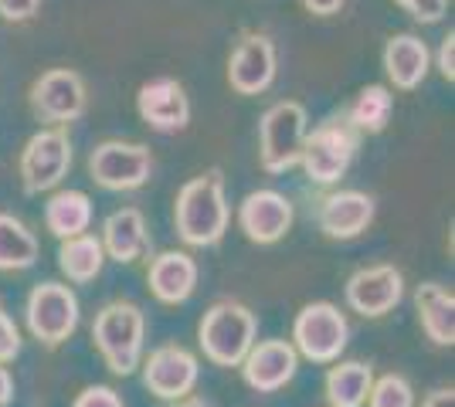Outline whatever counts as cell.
Masks as SVG:
<instances>
[{"label":"cell","instance_id":"obj_14","mask_svg":"<svg viewBox=\"0 0 455 407\" xmlns=\"http://www.w3.org/2000/svg\"><path fill=\"white\" fill-rule=\"evenodd\" d=\"M143 384L160 401H180L197 384V360L184 347H160L143 364Z\"/></svg>","mask_w":455,"mask_h":407},{"label":"cell","instance_id":"obj_24","mask_svg":"<svg viewBox=\"0 0 455 407\" xmlns=\"http://www.w3.org/2000/svg\"><path fill=\"white\" fill-rule=\"evenodd\" d=\"M371 384H374V373L367 364H361V360L337 364L326 373V401H330V407H363Z\"/></svg>","mask_w":455,"mask_h":407},{"label":"cell","instance_id":"obj_3","mask_svg":"<svg viewBox=\"0 0 455 407\" xmlns=\"http://www.w3.org/2000/svg\"><path fill=\"white\" fill-rule=\"evenodd\" d=\"M255 330H259V323H255L251 309L235 299H225L204 312V319L197 326V340L211 364L238 367L248 349L255 347Z\"/></svg>","mask_w":455,"mask_h":407},{"label":"cell","instance_id":"obj_25","mask_svg":"<svg viewBox=\"0 0 455 407\" xmlns=\"http://www.w3.org/2000/svg\"><path fill=\"white\" fill-rule=\"evenodd\" d=\"M38 262V238L14 214H0V271L31 269Z\"/></svg>","mask_w":455,"mask_h":407},{"label":"cell","instance_id":"obj_5","mask_svg":"<svg viewBox=\"0 0 455 407\" xmlns=\"http://www.w3.org/2000/svg\"><path fill=\"white\" fill-rule=\"evenodd\" d=\"M28 330L44 347L65 343L78 330V299L68 286L41 282L28 295Z\"/></svg>","mask_w":455,"mask_h":407},{"label":"cell","instance_id":"obj_31","mask_svg":"<svg viewBox=\"0 0 455 407\" xmlns=\"http://www.w3.org/2000/svg\"><path fill=\"white\" fill-rule=\"evenodd\" d=\"M41 0H0V18L4 20H31L38 14Z\"/></svg>","mask_w":455,"mask_h":407},{"label":"cell","instance_id":"obj_34","mask_svg":"<svg viewBox=\"0 0 455 407\" xmlns=\"http://www.w3.org/2000/svg\"><path fill=\"white\" fill-rule=\"evenodd\" d=\"M421 407H455V390L452 387L432 390V394L425 397V404H421Z\"/></svg>","mask_w":455,"mask_h":407},{"label":"cell","instance_id":"obj_35","mask_svg":"<svg viewBox=\"0 0 455 407\" xmlns=\"http://www.w3.org/2000/svg\"><path fill=\"white\" fill-rule=\"evenodd\" d=\"M14 401V377L7 373V367H0V407H7Z\"/></svg>","mask_w":455,"mask_h":407},{"label":"cell","instance_id":"obj_33","mask_svg":"<svg viewBox=\"0 0 455 407\" xmlns=\"http://www.w3.org/2000/svg\"><path fill=\"white\" fill-rule=\"evenodd\" d=\"M347 0H303V7L309 14H320V18H330V14H337Z\"/></svg>","mask_w":455,"mask_h":407},{"label":"cell","instance_id":"obj_13","mask_svg":"<svg viewBox=\"0 0 455 407\" xmlns=\"http://www.w3.org/2000/svg\"><path fill=\"white\" fill-rule=\"evenodd\" d=\"M136 109H140V119L156 133H180L190 122L188 92L173 78H153L147 85H140Z\"/></svg>","mask_w":455,"mask_h":407},{"label":"cell","instance_id":"obj_27","mask_svg":"<svg viewBox=\"0 0 455 407\" xmlns=\"http://www.w3.org/2000/svg\"><path fill=\"white\" fill-rule=\"evenodd\" d=\"M367 401H371V407H411L415 404V390L404 377L387 373V377H380L378 384H371Z\"/></svg>","mask_w":455,"mask_h":407},{"label":"cell","instance_id":"obj_7","mask_svg":"<svg viewBox=\"0 0 455 407\" xmlns=\"http://www.w3.org/2000/svg\"><path fill=\"white\" fill-rule=\"evenodd\" d=\"M150 170L153 156L143 143L109 139V143H99L89 156V174L106 191H136L150 180Z\"/></svg>","mask_w":455,"mask_h":407},{"label":"cell","instance_id":"obj_30","mask_svg":"<svg viewBox=\"0 0 455 407\" xmlns=\"http://www.w3.org/2000/svg\"><path fill=\"white\" fill-rule=\"evenodd\" d=\"M72 407H123V401L113 387H85Z\"/></svg>","mask_w":455,"mask_h":407},{"label":"cell","instance_id":"obj_11","mask_svg":"<svg viewBox=\"0 0 455 407\" xmlns=\"http://www.w3.org/2000/svg\"><path fill=\"white\" fill-rule=\"evenodd\" d=\"M404 295V278L395 265H371L350 275L347 282V302L350 309H357L361 316H387Z\"/></svg>","mask_w":455,"mask_h":407},{"label":"cell","instance_id":"obj_22","mask_svg":"<svg viewBox=\"0 0 455 407\" xmlns=\"http://www.w3.org/2000/svg\"><path fill=\"white\" fill-rule=\"evenodd\" d=\"M89 221H92V200L82 194V191H58L48 200V207H44V224L61 241L78 238V234L89 228Z\"/></svg>","mask_w":455,"mask_h":407},{"label":"cell","instance_id":"obj_21","mask_svg":"<svg viewBox=\"0 0 455 407\" xmlns=\"http://www.w3.org/2000/svg\"><path fill=\"white\" fill-rule=\"evenodd\" d=\"M415 306L418 319H421V330L425 336L435 343V347H452L455 343V299L452 292L438 282H425L415 292Z\"/></svg>","mask_w":455,"mask_h":407},{"label":"cell","instance_id":"obj_4","mask_svg":"<svg viewBox=\"0 0 455 407\" xmlns=\"http://www.w3.org/2000/svg\"><path fill=\"white\" fill-rule=\"evenodd\" d=\"M357 153V129L347 119H330L316 126L313 133H306L299 163L306 167L309 180L316 184H333L347 174V167L354 163Z\"/></svg>","mask_w":455,"mask_h":407},{"label":"cell","instance_id":"obj_19","mask_svg":"<svg viewBox=\"0 0 455 407\" xmlns=\"http://www.w3.org/2000/svg\"><path fill=\"white\" fill-rule=\"evenodd\" d=\"M150 248L147 238V221L136 207H123L106 217L102 224V252H109L119 265H133Z\"/></svg>","mask_w":455,"mask_h":407},{"label":"cell","instance_id":"obj_26","mask_svg":"<svg viewBox=\"0 0 455 407\" xmlns=\"http://www.w3.org/2000/svg\"><path fill=\"white\" fill-rule=\"evenodd\" d=\"M391 109H395L391 92L384 85H367V89H361V96L354 98L347 122L357 133H380L387 126V119H391Z\"/></svg>","mask_w":455,"mask_h":407},{"label":"cell","instance_id":"obj_9","mask_svg":"<svg viewBox=\"0 0 455 407\" xmlns=\"http://www.w3.org/2000/svg\"><path fill=\"white\" fill-rule=\"evenodd\" d=\"M72 167V143L61 129H41L28 139L20 153V180L28 194H41L61 184Z\"/></svg>","mask_w":455,"mask_h":407},{"label":"cell","instance_id":"obj_17","mask_svg":"<svg viewBox=\"0 0 455 407\" xmlns=\"http://www.w3.org/2000/svg\"><path fill=\"white\" fill-rule=\"evenodd\" d=\"M374 221V197L361 194V191H340L330 194L320 207V228L326 238H357L361 231L371 228Z\"/></svg>","mask_w":455,"mask_h":407},{"label":"cell","instance_id":"obj_15","mask_svg":"<svg viewBox=\"0 0 455 407\" xmlns=\"http://www.w3.org/2000/svg\"><path fill=\"white\" fill-rule=\"evenodd\" d=\"M299 370V356L296 347L285 343V340H266L259 347H251L242 360V373H245V384L259 394H275L283 390Z\"/></svg>","mask_w":455,"mask_h":407},{"label":"cell","instance_id":"obj_23","mask_svg":"<svg viewBox=\"0 0 455 407\" xmlns=\"http://www.w3.org/2000/svg\"><path fill=\"white\" fill-rule=\"evenodd\" d=\"M102 265H106V252H102V241L92 238V234L68 238L58 248V269L65 271L68 282H76V286L92 282L95 275L102 271Z\"/></svg>","mask_w":455,"mask_h":407},{"label":"cell","instance_id":"obj_8","mask_svg":"<svg viewBox=\"0 0 455 407\" xmlns=\"http://www.w3.org/2000/svg\"><path fill=\"white\" fill-rule=\"evenodd\" d=\"M306 139V109L299 102H275L262 116V167L268 174H283L299 163Z\"/></svg>","mask_w":455,"mask_h":407},{"label":"cell","instance_id":"obj_16","mask_svg":"<svg viewBox=\"0 0 455 407\" xmlns=\"http://www.w3.org/2000/svg\"><path fill=\"white\" fill-rule=\"evenodd\" d=\"M238 221L255 245H275L292 228V204L279 191H255L242 200Z\"/></svg>","mask_w":455,"mask_h":407},{"label":"cell","instance_id":"obj_18","mask_svg":"<svg viewBox=\"0 0 455 407\" xmlns=\"http://www.w3.org/2000/svg\"><path fill=\"white\" fill-rule=\"evenodd\" d=\"M428 61L432 51L415 35H395L384 44V72L395 82V89H418L428 75Z\"/></svg>","mask_w":455,"mask_h":407},{"label":"cell","instance_id":"obj_10","mask_svg":"<svg viewBox=\"0 0 455 407\" xmlns=\"http://www.w3.org/2000/svg\"><path fill=\"white\" fill-rule=\"evenodd\" d=\"M31 109L44 122H72L85 113V82L72 68H52L31 85Z\"/></svg>","mask_w":455,"mask_h":407},{"label":"cell","instance_id":"obj_6","mask_svg":"<svg viewBox=\"0 0 455 407\" xmlns=\"http://www.w3.org/2000/svg\"><path fill=\"white\" fill-rule=\"evenodd\" d=\"M347 336H350V326H347L343 312L333 302H309L292 323L296 349L313 364L337 360L347 347Z\"/></svg>","mask_w":455,"mask_h":407},{"label":"cell","instance_id":"obj_1","mask_svg":"<svg viewBox=\"0 0 455 407\" xmlns=\"http://www.w3.org/2000/svg\"><path fill=\"white\" fill-rule=\"evenodd\" d=\"M228 200H225V176L221 170L194 176L180 187L177 204H173V221L177 234L194 245V248H208L218 245L228 231Z\"/></svg>","mask_w":455,"mask_h":407},{"label":"cell","instance_id":"obj_12","mask_svg":"<svg viewBox=\"0 0 455 407\" xmlns=\"http://www.w3.org/2000/svg\"><path fill=\"white\" fill-rule=\"evenodd\" d=\"M275 78V44L266 35H245L228 59V82L238 96H259Z\"/></svg>","mask_w":455,"mask_h":407},{"label":"cell","instance_id":"obj_2","mask_svg":"<svg viewBox=\"0 0 455 407\" xmlns=\"http://www.w3.org/2000/svg\"><path fill=\"white\" fill-rule=\"evenodd\" d=\"M143 336H147V319L133 302H109L92 323L95 347L116 377H130L140 367Z\"/></svg>","mask_w":455,"mask_h":407},{"label":"cell","instance_id":"obj_32","mask_svg":"<svg viewBox=\"0 0 455 407\" xmlns=\"http://www.w3.org/2000/svg\"><path fill=\"white\" fill-rule=\"evenodd\" d=\"M438 72L455 82V35L442 38V48H438Z\"/></svg>","mask_w":455,"mask_h":407},{"label":"cell","instance_id":"obj_29","mask_svg":"<svg viewBox=\"0 0 455 407\" xmlns=\"http://www.w3.org/2000/svg\"><path fill=\"white\" fill-rule=\"evenodd\" d=\"M398 4L415 20H421V24H435L449 11V0H398Z\"/></svg>","mask_w":455,"mask_h":407},{"label":"cell","instance_id":"obj_20","mask_svg":"<svg viewBox=\"0 0 455 407\" xmlns=\"http://www.w3.org/2000/svg\"><path fill=\"white\" fill-rule=\"evenodd\" d=\"M197 286V262L184 252H164L153 258L150 265V292L167 302V306H177V302H188L190 292Z\"/></svg>","mask_w":455,"mask_h":407},{"label":"cell","instance_id":"obj_28","mask_svg":"<svg viewBox=\"0 0 455 407\" xmlns=\"http://www.w3.org/2000/svg\"><path fill=\"white\" fill-rule=\"evenodd\" d=\"M18 353H20V333L14 326V319L7 316V309H4V302H0V367L11 364Z\"/></svg>","mask_w":455,"mask_h":407},{"label":"cell","instance_id":"obj_36","mask_svg":"<svg viewBox=\"0 0 455 407\" xmlns=\"http://www.w3.org/2000/svg\"><path fill=\"white\" fill-rule=\"evenodd\" d=\"M171 407H208V404H204L201 397H190V394H188V397H180V401H173Z\"/></svg>","mask_w":455,"mask_h":407}]
</instances>
